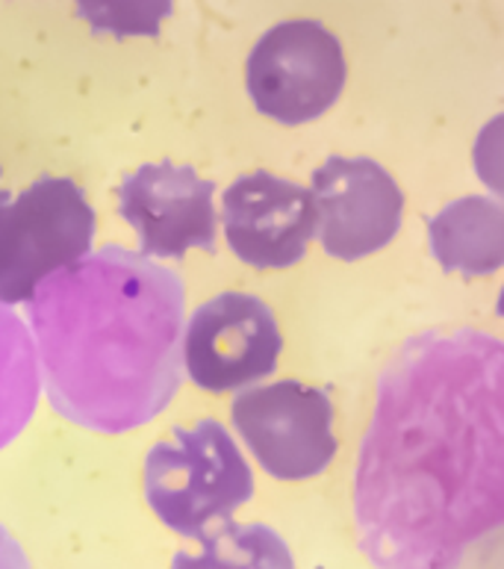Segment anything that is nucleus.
<instances>
[{
  "label": "nucleus",
  "mask_w": 504,
  "mask_h": 569,
  "mask_svg": "<svg viewBox=\"0 0 504 569\" xmlns=\"http://www.w3.org/2000/svg\"><path fill=\"white\" fill-rule=\"evenodd\" d=\"M74 9L94 33L142 39L163 30L174 12V0H74Z\"/></svg>",
  "instance_id": "nucleus-14"
},
{
  "label": "nucleus",
  "mask_w": 504,
  "mask_h": 569,
  "mask_svg": "<svg viewBox=\"0 0 504 569\" xmlns=\"http://www.w3.org/2000/svg\"><path fill=\"white\" fill-rule=\"evenodd\" d=\"M496 313L502 316V319H504V287H502V292H498V301H496Z\"/></svg>",
  "instance_id": "nucleus-17"
},
{
  "label": "nucleus",
  "mask_w": 504,
  "mask_h": 569,
  "mask_svg": "<svg viewBox=\"0 0 504 569\" xmlns=\"http://www.w3.org/2000/svg\"><path fill=\"white\" fill-rule=\"evenodd\" d=\"M171 569H295V561L274 528L263 522H224L201 537L195 555H174Z\"/></svg>",
  "instance_id": "nucleus-13"
},
{
  "label": "nucleus",
  "mask_w": 504,
  "mask_h": 569,
  "mask_svg": "<svg viewBox=\"0 0 504 569\" xmlns=\"http://www.w3.org/2000/svg\"><path fill=\"white\" fill-rule=\"evenodd\" d=\"M39 392L42 369L33 331L9 305H0V449L30 426Z\"/></svg>",
  "instance_id": "nucleus-12"
},
{
  "label": "nucleus",
  "mask_w": 504,
  "mask_h": 569,
  "mask_svg": "<svg viewBox=\"0 0 504 569\" xmlns=\"http://www.w3.org/2000/svg\"><path fill=\"white\" fill-rule=\"evenodd\" d=\"M0 569H30L24 549L3 526H0Z\"/></svg>",
  "instance_id": "nucleus-16"
},
{
  "label": "nucleus",
  "mask_w": 504,
  "mask_h": 569,
  "mask_svg": "<svg viewBox=\"0 0 504 569\" xmlns=\"http://www.w3.org/2000/svg\"><path fill=\"white\" fill-rule=\"evenodd\" d=\"M254 496V472L215 419L178 426L145 458V499L174 535L201 540Z\"/></svg>",
  "instance_id": "nucleus-3"
},
{
  "label": "nucleus",
  "mask_w": 504,
  "mask_h": 569,
  "mask_svg": "<svg viewBox=\"0 0 504 569\" xmlns=\"http://www.w3.org/2000/svg\"><path fill=\"white\" fill-rule=\"evenodd\" d=\"M224 239L251 269H290L316 237V201L272 171L242 174L222 192Z\"/></svg>",
  "instance_id": "nucleus-10"
},
{
  "label": "nucleus",
  "mask_w": 504,
  "mask_h": 569,
  "mask_svg": "<svg viewBox=\"0 0 504 569\" xmlns=\"http://www.w3.org/2000/svg\"><path fill=\"white\" fill-rule=\"evenodd\" d=\"M94 219L71 178H39L0 207V305H30L44 278L92 251Z\"/></svg>",
  "instance_id": "nucleus-4"
},
{
  "label": "nucleus",
  "mask_w": 504,
  "mask_h": 569,
  "mask_svg": "<svg viewBox=\"0 0 504 569\" xmlns=\"http://www.w3.org/2000/svg\"><path fill=\"white\" fill-rule=\"evenodd\" d=\"M283 349L272 307L249 292H222L189 316L183 366L204 392L249 390L278 369Z\"/></svg>",
  "instance_id": "nucleus-7"
},
{
  "label": "nucleus",
  "mask_w": 504,
  "mask_h": 569,
  "mask_svg": "<svg viewBox=\"0 0 504 569\" xmlns=\"http://www.w3.org/2000/svg\"><path fill=\"white\" fill-rule=\"evenodd\" d=\"M360 549L377 569H457L504 528V342L425 331L395 351L354 476Z\"/></svg>",
  "instance_id": "nucleus-1"
},
{
  "label": "nucleus",
  "mask_w": 504,
  "mask_h": 569,
  "mask_svg": "<svg viewBox=\"0 0 504 569\" xmlns=\"http://www.w3.org/2000/svg\"><path fill=\"white\" fill-rule=\"evenodd\" d=\"M0 171H3V169H0ZM9 198H12V196H9V192H7V189H0V207H3V204H7V201H9Z\"/></svg>",
  "instance_id": "nucleus-18"
},
{
  "label": "nucleus",
  "mask_w": 504,
  "mask_h": 569,
  "mask_svg": "<svg viewBox=\"0 0 504 569\" xmlns=\"http://www.w3.org/2000/svg\"><path fill=\"white\" fill-rule=\"evenodd\" d=\"M187 292L151 257L107 246L30 298L42 387L62 419L98 433L148 426L183 383Z\"/></svg>",
  "instance_id": "nucleus-2"
},
{
  "label": "nucleus",
  "mask_w": 504,
  "mask_h": 569,
  "mask_svg": "<svg viewBox=\"0 0 504 569\" xmlns=\"http://www.w3.org/2000/svg\"><path fill=\"white\" fill-rule=\"evenodd\" d=\"M345 77L342 42L310 18L269 27L245 66V86L256 112L286 128L325 116L340 101Z\"/></svg>",
  "instance_id": "nucleus-5"
},
{
  "label": "nucleus",
  "mask_w": 504,
  "mask_h": 569,
  "mask_svg": "<svg viewBox=\"0 0 504 569\" xmlns=\"http://www.w3.org/2000/svg\"><path fill=\"white\" fill-rule=\"evenodd\" d=\"M213 180L192 166L148 162L121 180L119 216L137 230L139 254L178 260L192 248L215 251L219 213L213 204Z\"/></svg>",
  "instance_id": "nucleus-9"
},
{
  "label": "nucleus",
  "mask_w": 504,
  "mask_h": 569,
  "mask_svg": "<svg viewBox=\"0 0 504 569\" xmlns=\"http://www.w3.org/2000/svg\"><path fill=\"white\" fill-rule=\"evenodd\" d=\"M231 422L256 463L278 481L322 476L336 455L334 405L310 383L274 381L236 392Z\"/></svg>",
  "instance_id": "nucleus-6"
},
{
  "label": "nucleus",
  "mask_w": 504,
  "mask_h": 569,
  "mask_svg": "<svg viewBox=\"0 0 504 569\" xmlns=\"http://www.w3.org/2000/svg\"><path fill=\"white\" fill-rule=\"evenodd\" d=\"M472 162H475V174L481 183L498 198H504V112L493 116L481 128Z\"/></svg>",
  "instance_id": "nucleus-15"
},
{
  "label": "nucleus",
  "mask_w": 504,
  "mask_h": 569,
  "mask_svg": "<svg viewBox=\"0 0 504 569\" xmlns=\"http://www.w3.org/2000/svg\"><path fill=\"white\" fill-rule=\"evenodd\" d=\"M325 254L354 263L375 254L402 228L404 196L393 174L369 157H327L310 183Z\"/></svg>",
  "instance_id": "nucleus-8"
},
{
  "label": "nucleus",
  "mask_w": 504,
  "mask_h": 569,
  "mask_svg": "<svg viewBox=\"0 0 504 569\" xmlns=\"http://www.w3.org/2000/svg\"><path fill=\"white\" fill-rule=\"evenodd\" d=\"M427 246L445 272L470 278L504 266V201L466 196L452 201L427 224Z\"/></svg>",
  "instance_id": "nucleus-11"
}]
</instances>
